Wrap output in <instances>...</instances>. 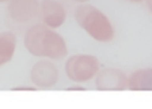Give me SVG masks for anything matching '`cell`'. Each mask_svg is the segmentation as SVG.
Instances as JSON below:
<instances>
[{
    "mask_svg": "<svg viewBox=\"0 0 152 109\" xmlns=\"http://www.w3.org/2000/svg\"><path fill=\"white\" fill-rule=\"evenodd\" d=\"M24 45L30 54L37 57L61 59L67 54L63 38L45 24H36L26 31Z\"/></svg>",
    "mask_w": 152,
    "mask_h": 109,
    "instance_id": "6da1fadb",
    "label": "cell"
},
{
    "mask_svg": "<svg viewBox=\"0 0 152 109\" xmlns=\"http://www.w3.org/2000/svg\"><path fill=\"white\" fill-rule=\"evenodd\" d=\"M76 19L79 25L94 40L106 43L113 38L114 33L111 24L94 8L81 6L76 10Z\"/></svg>",
    "mask_w": 152,
    "mask_h": 109,
    "instance_id": "7a4b0ae2",
    "label": "cell"
},
{
    "mask_svg": "<svg viewBox=\"0 0 152 109\" xmlns=\"http://www.w3.org/2000/svg\"><path fill=\"white\" fill-rule=\"evenodd\" d=\"M99 63L96 57L87 54H78L69 57L65 63L67 77L76 82L91 80L98 72Z\"/></svg>",
    "mask_w": 152,
    "mask_h": 109,
    "instance_id": "3957f363",
    "label": "cell"
},
{
    "mask_svg": "<svg viewBox=\"0 0 152 109\" xmlns=\"http://www.w3.org/2000/svg\"><path fill=\"white\" fill-rule=\"evenodd\" d=\"M30 79L35 86L40 88H50L58 81V70L51 61H38L32 67Z\"/></svg>",
    "mask_w": 152,
    "mask_h": 109,
    "instance_id": "277c9868",
    "label": "cell"
},
{
    "mask_svg": "<svg viewBox=\"0 0 152 109\" xmlns=\"http://www.w3.org/2000/svg\"><path fill=\"white\" fill-rule=\"evenodd\" d=\"M39 12L37 0H12L8 5L10 18L18 23H24L34 19Z\"/></svg>",
    "mask_w": 152,
    "mask_h": 109,
    "instance_id": "5b68a950",
    "label": "cell"
},
{
    "mask_svg": "<svg viewBox=\"0 0 152 109\" xmlns=\"http://www.w3.org/2000/svg\"><path fill=\"white\" fill-rule=\"evenodd\" d=\"M128 85L126 76L116 69H106L98 74L96 87L99 91H121Z\"/></svg>",
    "mask_w": 152,
    "mask_h": 109,
    "instance_id": "8992f818",
    "label": "cell"
},
{
    "mask_svg": "<svg viewBox=\"0 0 152 109\" xmlns=\"http://www.w3.org/2000/svg\"><path fill=\"white\" fill-rule=\"evenodd\" d=\"M40 14L44 24L50 28H58L65 21V10L55 0H44L40 5Z\"/></svg>",
    "mask_w": 152,
    "mask_h": 109,
    "instance_id": "52a82bcc",
    "label": "cell"
},
{
    "mask_svg": "<svg viewBox=\"0 0 152 109\" xmlns=\"http://www.w3.org/2000/svg\"><path fill=\"white\" fill-rule=\"evenodd\" d=\"M17 47V38L12 32L0 33V67L12 58Z\"/></svg>",
    "mask_w": 152,
    "mask_h": 109,
    "instance_id": "ba28073f",
    "label": "cell"
},
{
    "mask_svg": "<svg viewBox=\"0 0 152 109\" xmlns=\"http://www.w3.org/2000/svg\"><path fill=\"white\" fill-rule=\"evenodd\" d=\"M128 87L132 91H152V69L134 72L128 79Z\"/></svg>",
    "mask_w": 152,
    "mask_h": 109,
    "instance_id": "9c48e42d",
    "label": "cell"
},
{
    "mask_svg": "<svg viewBox=\"0 0 152 109\" xmlns=\"http://www.w3.org/2000/svg\"><path fill=\"white\" fill-rule=\"evenodd\" d=\"M26 89H28V91H34V87H16V88H12V91H26Z\"/></svg>",
    "mask_w": 152,
    "mask_h": 109,
    "instance_id": "30bf717a",
    "label": "cell"
},
{
    "mask_svg": "<svg viewBox=\"0 0 152 109\" xmlns=\"http://www.w3.org/2000/svg\"><path fill=\"white\" fill-rule=\"evenodd\" d=\"M5 1H8V0H0V2H5Z\"/></svg>",
    "mask_w": 152,
    "mask_h": 109,
    "instance_id": "8fae6325",
    "label": "cell"
},
{
    "mask_svg": "<svg viewBox=\"0 0 152 109\" xmlns=\"http://www.w3.org/2000/svg\"><path fill=\"white\" fill-rule=\"evenodd\" d=\"M78 1H84V0H78Z\"/></svg>",
    "mask_w": 152,
    "mask_h": 109,
    "instance_id": "7c38bea8",
    "label": "cell"
}]
</instances>
